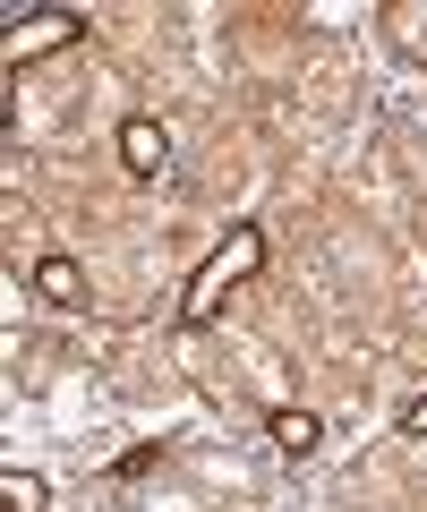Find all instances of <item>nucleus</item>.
<instances>
[{"instance_id": "obj_2", "label": "nucleus", "mask_w": 427, "mask_h": 512, "mask_svg": "<svg viewBox=\"0 0 427 512\" xmlns=\"http://www.w3.org/2000/svg\"><path fill=\"white\" fill-rule=\"evenodd\" d=\"M77 35H86L77 9H9V69H35V60L69 52Z\"/></svg>"}, {"instance_id": "obj_5", "label": "nucleus", "mask_w": 427, "mask_h": 512, "mask_svg": "<svg viewBox=\"0 0 427 512\" xmlns=\"http://www.w3.org/2000/svg\"><path fill=\"white\" fill-rule=\"evenodd\" d=\"M265 436H274L291 461H308L316 444H325V419H316V410H274V419H265Z\"/></svg>"}, {"instance_id": "obj_4", "label": "nucleus", "mask_w": 427, "mask_h": 512, "mask_svg": "<svg viewBox=\"0 0 427 512\" xmlns=\"http://www.w3.org/2000/svg\"><path fill=\"white\" fill-rule=\"evenodd\" d=\"M35 299L43 308H86V265L77 256H35Z\"/></svg>"}, {"instance_id": "obj_6", "label": "nucleus", "mask_w": 427, "mask_h": 512, "mask_svg": "<svg viewBox=\"0 0 427 512\" xmlns=\"http://www.w3.org/2000/svg\"><path fill=\"white\" fill-rule=\"evenodd\" d=\"M385 35L402 43L410 60H427V9H419V0H393V9H385Z\"/></svg>"}, {"instance_id": "obj_7", "label": "nucleus", "mask_w": 427, "mask_h": 512, "mask_svg": "<svg viewBox=\"0 0 427 512\" xmlns=\"http://www.w3.org/2000/svg\"><path fill=\"white\" fill-rule=\"evenodd\" d=\"M0 504H9V512H43V504H52V487H43L35 470H0Z\"/></svg>"}, {"instance_id": "obj_1", "label": "nucleus", "mask_w": 427, "mask_h": 512, "mask_svg": "<svg viewBox=\"0 0 427 512\" xmlns=\"http://www.w3.org/2000/svg\"><path fill=\"white\" fill-rule=\"evenodd\" d=\"M257 274H265V231H257V222H231V239L205 256L197 274H188L180 325H214V316H223V299L240 291V282H257Z\"/></svg>"}, {"instance_id": "obj_3", "label": "nucleus", "mask_w": 427, "mask_h": 512, "mask_svg": "<svg viewBox=\"0 0 427 512\" xmlns=\"http://www.w3.org/2000/svg\"><path fill=\"white\" fill-rule=\"evenodd\" d=\"M120 163H129V180H163V171H171V137H163V120L129 111V120H120Z\"/></svg>"}, {"instance_id": "obj_8", "label": "nucleus", "mask_w": 427, "mask_h": 512, "mask_svg": "<svg viewBox=\"0 0 427 512\" xmlns=\"http://www.w3.org/2000/svg\"><path fill=\"white\" fill-rule=\"evenodd\" d=\"M402 436H410V444H427V393H419V402L402 410Z\"/></svg>"}]
</instances>
